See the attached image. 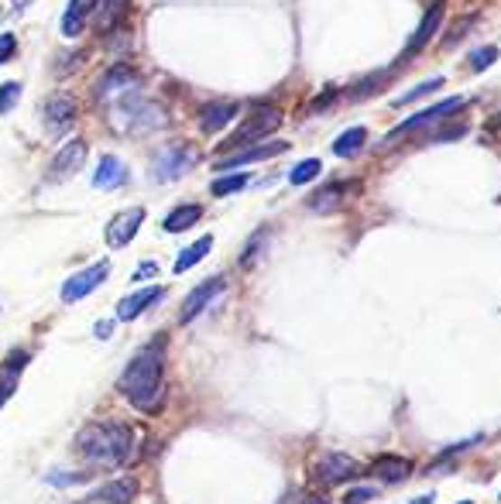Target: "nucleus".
Segmentation results:
<instances>
[{
    "label": "nucleus",
    "mask_w": 501,
    "mask_h": 504,
    "mask_svg": "<svg viewBox=\"0 0 501 504\" xmlns=\"http://www.w3.org/2000/svg\"><path fill=\"white\" fill-rule=\"evenodd\" d=\"M302 504H329V501H327V498H306Z\"/></svg>",
    "instance_id": "38"
},
{
    "label": "nucleus",
    "mask_w": 501,
    "mask_h": 504,
    "mask_svg": "<svg viewBox=\"0 0 501 504\" xmlns=\"http://www.w3.org/2000/svg\"><path fill=\"white\" fill-rule=\"evenodd\" d=\"M495 59H498V49L484 45V49H478V52H470V59H467V62H470V72H484L487 66H491V62H495Z\"/></svg>",
    "instance_id": "29"
},
{
    "label": "nucleus",
    "mask_w": 501,
    "mask_h": 504,
    "mask_svg": "<svg viewBox=\"0 0 501 504\" xmlns=\"http://www.w3.org/2000/svg\"><path fill=\"white\" fill-rule=\"evenodd\" d=\"M155 275H158V264L155 261H144V264H138V271H135V281L155 279Z\"/></svg>",
    "instance_id": "36"
},
{
    "label": "nucleus",
    "mask_w": 501,
    "mask_h": 504,
    "mask_svg": "<svg viewBox=\"0 0 501 504\" xmlns=\"http://www.w3.org/2000/svg\"><path fill=\"white\" fill-rule=\"evenodd\" d=\"M42 117H45V124L52 127L55 134H62V131H70L72 127L76 100H72L70 93H52V96H45V104H42Z\"/></svg>",
    "instance_id": "13"
},
{
    "label": "nucleus",
    "mask_w": 501,
    "mask_h": 504,
    "mask_svg": "<svg viewBox=\"0 0 501 504\" xmlns=\"http://www.w3.org/2000/svg\"><path fill=\"white\" fill-rule=\"evenodd\" d=\"M72 450L79 453L89 467L114 470L127 463V456L135 450V433H131V426H124L117 418H97L76 433Z\"/></svg>",
    "instance_id": "2"
},
{
    "label": "nucleus",
    "mask_w": 501,
    "mask_h": 504,
    "mask_svg": "<svg viewBox=\"0 0 501 504\" xmlns=\"http://www.w3.org/2000/svg\"><path fill=\"white\" fill-rule=\"evenodd\" d=\"M364 141H367V131H364V127H347L344 134L333 141V155L354 158L364 148Z\"/></svg>",
    "instance_id": "24"
},
{
    "label": "nucleus",
    "mask_w": 501,
    "mask_h": 504,
    "mask_svg": "<svg viewBox=\"0 0 501 504\" xmlns=\"http://www.w3.org/2000/svg\"><path fill=\"white\" fill-rule=\"evenodd\" d=\"M282 151H289V141H264V144H251L244 151H234V155L220 158L213 169L217 172H230V169H244V165H258L264 158H275Z\"/></svg>",
    "instance_id": "8"
},
{
    "label": "nucleus",
    "mask_w": 501,
    "mask_h": 504,
    "mask_svg": "<svg viewBox=\"0 0 501 504\" xmlns=\"http://www.w3.org/2000/svg\"><path fill=\"white\" fill-rule=\"evenodd\" d=\"M224 289H227L224 279H207L203 285H196L190 296H186V302H182V309H179V323H192L196 316L207 313V306L224 296Z\"/></svg>",
    "instance_id": "11"
},
{
    "label": "nucleus",
    "mask_w": 501,
    "mask_h": 504,
    "mask_svg": "<svg viewBox=\"0 0 501 504\" xmlns=\"http://www.w3.org/2000/svg\"><path fill=\"white\" fill-rule=\"evenodd\" d=\"M158 298H162V289H158V285H152V289H141V292H135V296L121 298V306H117V319H121V323L138 319L148 306H155Z\"/></svg>",
    "instance_id": "20"
},
{
    "label": "nucleus",
    "mask_w": 501,
    "mask_h": 504,
    "mask_svg": "<svg viewBox=\"0 0 501 504\" xmlns=\"http://www.w3.org/2000/svg\"><path fill=\"white\" fill-rule=\"evenodd\" d=\"M491 124H495V127H501V114H498V117H495V121H491Z\"/></svg>",
    "instance_id": "40"
},
{
    "label": "nucleus",
    "mask_w": 501,
    "mask_h": 504,
    "mask_svg": "<svg viewBox=\"0 0 501 504\" xmlns=\"http://www.w3.org/2000/svg\"><path fill=\"white\" fill-rule=\"evenodd\" d=\"M278 124H282V110L272 104H258L255 106V114L247 117V121L241 124V131L234 134V138H227L224 144H220V151H234V148H247V144H258L264 134H272V131H278Z\"/></svg>",
    "instance_id": "5"
},
{
    "label": "nucleus",
    "mask_w": 501,
    "mask_h": 504,
    "mask_svg": "<svg viewBox=\"0 0 501 504\" xmlns=\"http://www.w3.org/2000/svg\"><path fill=\"white\" fill-rule=\"evenodd\" d=\"M127 7H131V0H97V14H93L97 28H100V32L117 28L124 21V14H127Z\"/></svg>",
    "instance_id": "21"
},
{
    "label": "nucleus",
    "mask_w": 501,
    "mask_h": 504,
    "mask_svg": "<svg viewBox=\"0 0 501 504\" xmlns=\"http://www.w3.org/2000/svg\"><path fill=\"white\" fill-rule=\"evenodd\" d=\"M199 216H203V206H196V203H182V206H175L162 226L169 230V234H182V230H190V226L199 224Z\"/></svg>",
    "instance_id": "22"
},
{
    "label": "nucleus",
    "mask_w": 501,
    "mask_h": 504,
    "mask_svg": "<svg viewBox=\"0 0 501 504\" xmlns=\"http://www.w3.org/2000/svg\"><path fill=\"white\" fill-rule=\"evenodd\" d=\"M135 494H138V481L135 477H117V481H110L104 484L89 501L97 504H131L135 501Z\"/></svg>",
    "instance_id": "18"
},
{
    "label": "nucleus",
    "mask_w": 501,
    "mask_h": 504,
    "mask_svg": "<svg viewBox=\"0 0 501 504\" xmlns=\"http://www.w3.org/2000/svg\"><path fill=\"white\" fill-rule=\"evenodd\" d=\"M209 251H213V237L207 234V237H199L196 243H190V247H186V251H182V254L175 258V271H179V275H182V271H190L192 264L203 261Z\"/></svg>",
    "instance_id": "25"
},
{
    "label": "nucleus",
    "mask_w": 501,
    "mask_h": 504,
    "mask_svg": "<svg viewBox=\"0 0 501 504\" xmlns=\"http://www.w3.org/2000/svg\"><path fill=\"white\" fill-rule=\"evenodd\" d=\"M18 100H21V83H4V87H0V114L14 110Z\"/></svg>",
    "instance_id": "31"
},
{
    "label": "nucleus",
    "mask_w": 501,
    "mask_h": 504,
    "mask_svg": "<svg viewBox=\"0 0 501 504\" xmlns=\"http://www.w3.org/2000/svg\"><path fill=\"white\" fill-rule=\"evenodd\" d=\"M83 161H87V141H70L66 148H59V155L45 172V182H66L83 169Z\"/></svg>",
    "instance_id": "10"
},
{
    "label": "nucleus",
    "mask_w": 501,
    "mask_h": 504,
    "mask_svg": "<svg viewBox=\"0 0 501 504\" xmlns=\"http://www.w3.org/2000/svg\"><path fill=\"white\" fill-rule=\"evenodd\" d=\"M107 275H110V264L107 261H97L89 264L87 271H79V275H72L66 285H62V302H79V298L93 296L100 285L107 281Z\"/></svg>",
    "instance_id": "9"
},
{
    "label": "nucleus",
    "mask_w": 501,
    "mask_h": 504,
    "mask_svg": "<svg viewBox=\"0 0 501 504\" xmlns=\"http://www.w3.org/2000/svg\"><path fill=\"white\" fill-rule=\"evenodd\" d=\"M237 110H241V104H234V100L203 104V110H199V127H203V134H220L227 124L237 117Z\"/></svg>",
    "instance_id": "15"
},
{
    "label": "nucleus",
    "mask_w": 501,
    "mask_h": 504,
    "mask_svg": "<svg viewBox=\"0 0 501 504\" xmlns=\"http://www.w3.org/2000/svg\"><path fill=\"white\" fill-rule=\"evenodd\" d=\"M340 196H344V189L340 186H329V189L316 192L310 199V209L312 213H333V209L340 206Z\"/></svg>",
    "instance_id": "26"
},
{
    "label": "nucleus",
    "mask_w": 501,
    "mask_h": 504,
    "mask_svg": "<svg viewBox=\"0 0 501 504\" xmlns=\"http://www.w3.org/2000/svg\"><path fill=\"white\" fill-rule=\"evenodd\" d=\"M460 504H470V501H460Z\"/></svg>",
    "instance_id": "41"
},
{
    "label": "nucleus",
    "mask_w": 501,
    "mask_h": 504,
    "mask_svg": "<svg viewBox=\"0 0 501 504\" xmlns=\"http://www.w3.org/2000/svg\"><path fill=\"white\" fill-rule=\"evenodd\" d=\"M138 83V72L131 69V66H114V69L104 72V83L97 89V96H107V93H117L124 87H135Z\"/></svg>",
    "instance_id": "23"
},
{
    "label": "nucleus",
    "mask_w": 501,
    "mask_h": 504,
    "mask_svg": "<svg viewBox=\"0 0 501 504\" xmlns=\"http://www.w3.org/2000/svg\"><path fill=\"white\" fill-rule=\"evenodd\" d=\"M165 347L169 340L158 333L135 353V361L121 374V391L141 412H158L165 401Z\"/></svg>",
    "instance_id": "1"
},
{
    "label": "nucleus",
    "mask_w": 501,
    "mask_h": 504,
    "mask_svg": "<svg viewBox=\"0 0 501 504\" xmlns=\"http://www.w3.org/2000/svg\"><path fill=\"white\" fill-rule=\"evenodd\" d=\"M413 460H405V456H378L375 463H371V477H378L381 484H402L409 473H413Z\"/></svg>",
    "instance_id": "17"
},
{
    "label": "nucleus",
    "mask_w": 501,
    "mask_h": 504,
    "mask_svg": "<svg viewBox=\"0 0 501 504\" xmlns=\"http://www.w3.org/2000/svg\"><path fill=\"white\" fill-rule=\"evenodd\" d=\"M375 494H378L375 487H357V490H350V494H347L344 501H347V504H364V501H371Z\"/></svg>",
    "instance_id": "34"
},
{
    "label": "nucleus",
    "mask_w": 501,
    "mask_h": 504,
    "mask_svg": "<svg viewBox=\"0 0 501 504\" xmlns=\"http://www.w3.org/2000/svg\"><path fill=\"white\" fill-rule=\"evenodd\" d=\"M247 182H251V175H244V172L241 175H224V179H217V182L209 186V192H213V196H234V192H241Z\"/></svg>",
    "instance_id": "28"
},
{
    "label": "nucleus",
    "mask_w": 501,
    "mask_h": 504,
    "mask_svg": "<svg viewBox=\"0 0 501 504\" xmlns=\"http://www.w3.org/2000/svg\"><path fill=\"white\" fill-rule=\"evenodd\" d=\"M141 224H144V206H131L114 213V220L107 224V243L110 247H127V243L135 241V234L141 230Z\"/></svg>",
    "instance_id": "12"
},
{
    "label": "nucleus",
    "mask_w": 501,
    "mask_h": 504,
    "mask_svg": "<svg viewBox=\"0 0 501 504\" xmlns=\"http://www.w3.org/2000/svg\"><path fill=\"white\" fill-rule=\"evenodd\" d=\"M110 121L121 134H155L169 124V110L148 96H138V93H124L114 100V110H110Z\"/></svg>",
    "instance_id": "3"
},
{
    "label": "nucleus",
    "mask_w": 501,
    "mask_h": 504,
    "mask_svg": "<svg viewBox=\"0 0 501 504\" xmlns=\"http://www.w3.org/2000/svg\"><path fill=\"white\" fill-rule=\"evenodd\" d=\"M196 158H199V151L192 148L190 141H169L152 158V179L155 182H175L196 165Z\"/></svg>",
    "instance_id": "4"
},
{
    "label": "nucleus",
    "mask_w": 501,
    "mask_h": 504,
    "mask_svg": "<svg viewBox=\"0 0 501 504\" xmlns=\"http://www.w3.org/2000/svg\"><path fill=\"white\" fill-rule=\"evenodd\" d=\"M409 504H432V494H422V498H415V501H409Z\"/></svg>",
    "instance_id": "37"
},
{
    "label": "nucleus",
    "mask_w": 501,
    "mask_h": 504,
    "mask_svg": "<svg viewBox=\"0 0 501 504\" xmlns=\"http://www.w3.org/2000/svg\"><path fill=\"white\" fill-rule=\"evenodd\" d=\"M89 473H49L45 477V484L52 487H72V484H87Z\"/></svg>",
    "instance_id": "32"
},
{
    "label": "nucleus",
    "mask_w": 501,
    "mask_h": 504,
    "mask_svg": "<svg viewBox=\"0 0 501 504\" xmlns=\"http://www.w3.org/2000/svg\"><path fill=\"white\" fill-rule=\"evenodd\" d=\"M443 11H447V0H436V4H430V11L422 14L419 28H415V35L409 38V45H405V55H419L426 45H430L432 35H436V32H440V24H443Z\"/></svg>",
    "instance_id": "14"
},
{
    "label": "nucleus",
    "mask_w": 501,
    "mask_h": 504,
    "mask_svg": "<svg viewBox=\"0 0 501 504\" xmlns=\"http://www.w3.org/2000/svg\"><path fill=\"white\" fill-rule=\"evenodd\" d=\"M11 4H14V7H18V11H24V7H28V4H32V0H11Z\"/></svg>",
    "instance_id": "39"
},
{
    "label": "nucleus",
    "mask_w": 501,
    "mask_h": 504,
    "mask_svg": "<svg viewBox=\"0 0 501 504\" xmlns=\"http://www.w3.org/2000/svg\"><path fill=\"white\" fill-rule=\"evenodd\" d=\"M14 52H18V38L11 35V32L0 35V66H4L7 59H14Z\"/></svg>",
    "instance_id": "33"
},
{
    "label": "nucleus",
    "mask_w": 501,
    "mask_h": 504,
    "mask_svg": "<svg viewBox=\"0 0 501 504\" xmlns=\"http://www.w3.org/2000/svg\"><path fill=\"white\" fill-rule=\"evenodd\" d=\"M320 172H323L320 158H306V161H299L292 172H289V182H292V186H306V182H312Z\"/></svg>",
    "instance_id": "27"
},
{
    "label": "nucleus",
    "mask_w": 501,
    "mask_h": 504,
    "mask_svg": "<svg viewBox=\"0 0 501 504\" xmlns=\"http://www.w3.org/2000/svg\"><path fill=\"white\" fill-rule=\"evenodd\" d=\"M97 14V0H70L62 11V35L76 38L87 32V21Z\"/></svg>",
    "instance_id": "16"
},
{
    "label": "nucleus",
    "mask_w": 501,
    "mask_h": 504,
    "mask_svg": "<svg viewBox=\"0 0 501 504\" xmlns=\"http://www.w3.org/2000/svg\"><path fill=\"white\" fill-rule=\"evenodd\" d=\"M312 477L320 484H347V481L361 477V463L354 456H347V453H323L312 463Z\"/></svg>",
    "instance_id": "7"
},
{
    "label": "nucleus",
    "mask_w": 501,
    "mask_h": 504,
    "mask_svg": "<svg viewBox=\"0 0 501 504\" xmlns=\"http://www.w3.org/2000/svg\"><path fill=\"white\" fill-rule=\"evenodd\" d=\"M443 87V76H436V79H430V83H422V87H415V89H409L405 96H398L395 100V106H405V104H415L419 96H426V93H432V89H440Z\"/></svg>",
    "instance_id": "30"
},
{
    "label": "nucleus",
    "mask_w": 501,
    "mask_h": 504,
    "mask_svg": "<svg viewBox=\"0 0 501 504\" xmlns=\"http://www.w3.org/2000/svg\"><path fill=\"white\" fill-rule=\"evenodd\" d=\"M124 182H127V165H124L121 158H114V155L100 158L97 175H93V186L107 192V189H121Z\"/></svg>",
    "instance_id": "19"
},
{
    "label": "nucleus",
    "mask_w": 501,
    "mask_h": 504,
    "mask_svg": "<svg viewBox=\"0 0 501 504\" xmlns=\"http://www.w3.org/2000/svg\"><path fill=\"white\" fill-rule=\"evenodd\" d=\"M464 96H450V100H443V104H432V106H426V110H419V114H413L409 121H402L385 138V144H395V141H402V138H409V134H415V131H426V127H432V124H440V121H447V117H453V114H460L464 110Z\"/></svg>",
    "instance_id": "6"
},
{
    "label": "nucleus",
    "mask_w": 501,
    "mask_h": 504,
    "mask_svg": "<svg viewBox=\"0 0 501 504\" xmlns=\"http://www.w3.org/2000/svg\"><path fill=\"white\" fill-rule=\"evenodd\" d=\"M114 330H117V323H114V319H100V323L93 326V333H97L100 340H110V333Z\"/></svg>",
    "instance_id": "35"
}]
</instances>
